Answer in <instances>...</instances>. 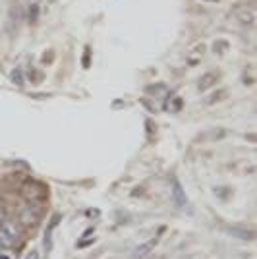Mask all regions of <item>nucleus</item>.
<instances>
[{
	"mask_svg": "<svg viewBox=\"0 0 257 259\" xmlns=\"http://www.w3.org/2000/svg\"><path fill=\"white\" fill-rule=\"evenodd\" d=\"M21 236V227L17 221L6 219L0 223V248H14Z\"/></svg>",
	"mask_w": 257,
	"mask_h": 259,
	"instance_id": "f257e3e1",
	"label": "nucleus"
},
{
	"mask_svg": "<svg viewBox=\"0 0 257 259\" xmlns=\"http://www.w3.org/2000/svg\"><path fill=\"white\" fill-rule=\"evenodd\" d=\"M23 259H39V252L37 250H31V252H27V256Z\"/></svg>",
	"mask_w": 257,
	"mask_h": 259,
	"instance_id": "f8f14e48",
	"label": "nucleus"
},
{
	"mask_svg": "<svg viewBox=\"0 0 257 259\" xmlns=\"http://www.w3.org/2000/svg\"><path fill=\"white\" fill-rule=\"evenodd\" d=\"M209 2H217V0H209Z\"/></svg>",
	"mask_w": 257,
	"mask_h": 259,
	"instance_id": "2eb2a0df",
	"label": "nucleus"
},
{
	"mask_svg": "<svg viewBox=\"0 0 257 259\" xmlns=\"http://www.w3.org/2000/svg\"><path fill=\"white\" fill-rule=\"evenodd\" d=\"M12 81H14L16 85H23V74H21L19 68H16V70L12 72Z\"/></svg>",
	"mask_w": 257,
	"mask_h": 259,
	"instance_id": "1a4fd4ad",
	"label": "nucleus"
},
{
	"mask_svg": "<svg viewBox=\"0 0 257 259\" xmlns=\"http://www.w3.org/2000/svg\"><path fill=\"white\" fill-rule=\"evenodd\" d=\"M0 259H17V256H16V252L12 248H4L0 252Z\"/></svg>",
	"mask_w": 257,
	"mask_h": 259,
	"instance_id": "9d476101",
	"label": "nucleus"
},
{
	"mask_svg": "<svg viewBox=\"0 0 257 259\" xmlns=\"http://www.w3.org/2000/svg\"><path fill=\"white\" fill-rule=\"evenodd\" d=\"M236 19L240 23H244V25H252L256 21V10H252V8H240L236 12Z\"/></svg>",
	"mask_w": 257,
	"mask_h": 259,
	"instance_id": "39448f33",
	"label": "nucleus"
},
{
	"mask_svg": "<svg viewBox=\"0 0 257 259\" xmlns=\"http://www.w3.org/2000/svg\"><path fill=\"white\" fill-rule=\"evenodd\" d=\"M228 234L238 238V240H246V242H252L256 238V232L250 230V228H242V227H234V228H228Z\"/></svg>",
	"mask_w": 257,
	"mask_h": 259,
	"instance_id": "20e7f679",
	"label": "nucleus"
},
{
	"mask_svg": "<svg viewBox=\"0 0 257 259\" xmlns=\"http://www.w3.org/2000/svg\"><path fill=\"white\" fill-rule=\"evenodd\" d=\"M35 14H39V8L37 6H31V19H35Z\"/></svg>",
	"mask_w": 257,
	"mask_h": 259,
	"instance_id": "ddd939ff",
	"label": "nucleus"
},
{
	"mask_svg": "<svg viewBox=\"0 0 257 259\" xmlns=\"http://www.w3.org/2000/svg\"><path fill=\"white\" fill-rule=\"evenodd\" d=\"M215 81H217V76H215V74H207V76H203V78L199 80V91H205V89L211 87Z\"/></svg>",
	"mask_w": 257,
	"mask_h": 259,
	"instance_id": "0eeeda50",
	"label": "nucleus"
},
{
	"mask_svg": "<svg viewBox=\"0 0 257 259\" xmlns=\"http://www.w3.org/2000/svg\"><path fill=\"white\" fill-rule=\"evenodd\" d=\"M4 217V205H2V201H0V219Z\"/></svg>",
	"mask_w": 257,
	"mask_h": 259,
	"instance_id": "4468645a",
	"label": "nucleus"
},
{
	"mask_svg": "<svg viewBox=\"0 0 257 259\" xmlns=\"http://www.w3.org/2000/svg\"><path fill=\"white\" fill-rule=\"evenodd\" d=\"M172 197H174L176 207H180V209H184V207H186L188 197H186V194H184V190H182V186H180V182H178V180H174V182H172Z\"/></svg>",
	"mask_w": 257,
	"mask_h": 259,
	"instance_id": "7ed1b4c3",
	"label": "nucleus"
},
{
	"mask_svg": "<svg viewBox=\"0 0 257 259\" xmlns=\"http://www.w3.org/2000/svg\"><path fill=\"white\" fill-rule=\"evenodd\" d=\"M166 109H168V111H172V113L180 111V109H182V99H178V97H176V99L172 101V105H170V107H166Z\"/></svg>",
	"mask_w": 257,
	"mask_h": 259,
	"instance_id": "9b49d317",
	"label": "nucleus"
},
{
	"mask_svg": "<svg viewBox=\"0 0 257 259\" xmlns=\"http://www.w3.org/2000/svg\"><path fill=\"white\" fill-rule=\"evenodd\" d=\"M21 195H23V199H27L29 203H37V201L43 199L45 192H43V188H41L37 182H27V184L21 188Z\"/></svg>",
	"mask_w": 257,
	"mask_h": 259,
	"instance_id": "f03ea898",
	"label": "nucleus"
},
{
	"mask_svg": "<svg viewBox=\"0 0 257 259\" xmlns=\"http://www.w3.org/2000/svg\"><path fill=\"white\" fill-rule=\"evenodd\" d=\"M155 244H157V238H153L149 244H145V246H141V248H137L135 250V259H139V258H143V256H147L153 248H155Z\"/></svg>",
	"mask_w": 257,
	"mask_h": 259,
	"instance_id": "6e6552de",
	"label": "nucleus"
},
{
	"mask_svg": "<svg viewBox=\"0 0 257 259\" xmlns=\"http://www.w3.org/2000/svg\"><path fill=\"white\" fill-rule=\"evenodd\" d=\"M37 217H39V211H37L35 207H29V209H25V211H21V213H19V223H23V225L31 227V225H35V223H37Z\"/></svg>",
	"mask_w": 257,
	"mask_h": 259,
	"instance_id": "423d86ee",
	"label": "nucleus"
}]
</instances>
